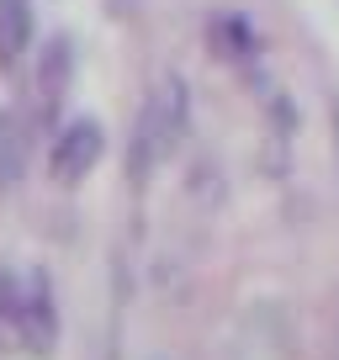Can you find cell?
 Wrapping results in <instances>:
<instances>
[{
  "label": "cell",
  "mask_w": 339,
  "mask_h": 360,
  "mask_svg": "<svg viewBox=\"0 0 339 360\" xmlns=\"http://www.w3.org/2000/svg\"><path fill=\"white\" fill-rule=\"evenodd\" d=\"M106 154V127L96 117H75L53 133V148H48V169H53L58 186H79V180L96 169V159Z\"/></svg>",
  "instance_id": "3957f363"
},
{
  "label": "cell",
  "mask_w": 339,
  "mask_h": 360,
  "mask_svg": "<svg viewBox=\"0 0 339 360\" xmlns=\"http://www.w3.org/2000/svg\"><path fill=\"white\" fill-rule=\"evenodd\" d=\"M69 69H75L69 37H53V43L43 48V64H37V96H43V101H64V90H69Z\"/></svg>",
  "instance_id": "5b68a950"
},
{
  "label": "cell",
  "mask_w": 339,
  "mask_h": 360,
  "mask_svg": "<svg viewBox=\"0 0 339 360\" xmlns=\"http://www.w3.org/2000/svg\"><path fill=\"white\" fill-rule=\"evenodd\" d=\"M0 334L32 360L53 355L58 345V302L43 270H6L0 276Z\"/></svg>",
  "instance_id": "6da1fadb"
},
{
  "label": "cell",
  "mask_w": 339,
  "mask_h": 360,
  "mask_svg": "<svg viewBox=\"0 0 339 360\" xmlns=\"http://www.w3.org/2000/svg\"><path fill=\"white\" fill-rule=\"evenodd\" d=\"M186 112H191V101H186V79L165 75L154 85V96L143 101L138 127H133V180H148L170 154H175V143H181V133H186Z\"/></svg>",
  "instance_id": "7a4b0ae2"
},
{
  "label": "cell",
  "mask_w": 339,
  "mask_h": 360,
  "mask_svg": "<svg viewBox=\"0 0 339 360\" xmlns=\"http://www.w3.org/2000/svg\"><path fill=\"white\" fill-rule=\"evenodd\" d=\"M37 6L32 0H0V69H16L22 53L32 48Z\"/></svg>",
  "instance_id": "277c9868"
},
{
  "label": "cell",
  "mask_w": 339,
  "mask_h": 360,
  "mask_svg": "<svg viewBox=\"0 0 339 360\" xmlns=\"http://www.w3.org/2000/svg\"><path fill=\"white\" fill-rule=\"evenodd\" d=\"M207 32H212V43L223 48L228 58H249V53H255V32H249L238 16H228V11L212 16V27H207Z\"/></svg>",
  "instance_id": "8992f818"
}]
</instances>
